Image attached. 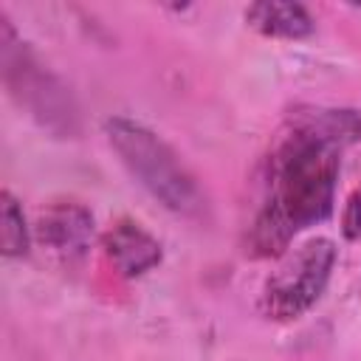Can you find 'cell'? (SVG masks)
Returning a JSON list of instances; mask_svg holds the SVG:
<instances>
[{"label":"cell","mask_w":361,"mask_h":361,"mask_svg":"<svg viewBox=\"0 0 361 361\" xmlns=\"http://www.w3.org/2000/svg\"><path fill=\"white\" fill-rule=\"evenodd\" d=\"M355 141H361V110L290 113L265 161V192L248 228V254L282 257L299 231L330 217L341 155Z\"/></svg>","instance_id":"obj_1"},{"label":"cell","mask_w":361,"mask_h":361,"mask_svg":"<svg viewBox=\"0 0 361 361\" xmlns=\"http://www.w3.org/2000/svg\"><path fill=\"white\" fill-rule=\"evenodd\" d=\"M104 135L124 169L164 209L183 217H200L206 212V195L195 172L155 130L127 116H113L104 121Z\"/></svg>","instance_id":"obj_2"},{"label":"cell","mask_w":361,"mask_h":361,"mask_svg":"<svg viewBox=\"0 0 361 361\" xmlns=\"http://www.w3.org/2000/svg\"><path fill=\"white\" fill-rule=\"evenodd\" d=\"M0 56H3V82L11 99L51 135L73 138L79 133V110L71 90L14 34L3 11H0Z\"/></svg>","instance_id":"obj_3"},{"label":"cell","mask_w":361,"mask_h":361,"mask_svg":"<svg viewBox=\"0 0 361 361\" xmlns=\"http://www.w3.org/2000/svg\"><path fill=\"white\" fill-rule=\"evenodd\" d=\"M338 259V248L327 237H310L288 251L259 293V310L271 322H293L305 316L327 290Z\"/></svg>","instance_id":"obj_4"},{"label":"cell","mask_w":361,"mask_h":361,"mask_svg":"<svg viewBox=\"0 0 361 361\" xmlns=\"http://www.w3.org/2000/svg\"><path fill=\"white\" fill-rule=\"evenodd\" d=\"M96 234L93 212L79 200H51L39 209L37 240L62 265H76L90 251Z\"/></svg>","instance_id":"obj_5"},{"label":"cell","mask_w":361,"mask_h":361,"mask_svg":"<svg viewBox=\"0 0 361 361\" xmlns=\"http://www.w3.org/2000/svg\"><path fill=\"white\" fill-rule=\"evenodd\" d=\"M102 251L107 257V262L124 276V279H135L144 276L147 271H152L164 251L161 243L141 228L135 220H116L104 234H102Z\"/></svg>","instance_id":"obj_6"},{"label":"cell","mask_w":361,"mask_h":361,"mask_svg":"<svg viewBox=\"0 0 361 361\" xmlns=\"http://www.w3.org/2000/svg\"><path fill=\"white\" fill-rule=\"evenodd\" d=\"M245 23L274 39H305L316 31V20L302 3H285V0H259L245 8Z\"/></svg>","instance_id":"obj_7"},{"label":"cell","mask_w":361,"mask_h":361,"mask_svg":"<svg viewBox=\"0 0 361 361\" xmlns=\"http://www.w3.org/2000/svg\"><path fill=\"white\" fill-rule=\"evenodd\" d=\"M0 245L6 259H23L28 257V248H31L25 214L8 189L0 192Z\"/></svg>","instance_id":"obj_8"},{"label":"cell","mask_w":361,"mask_h":361,"mask_svg":"<svg viewBox=\"0 0 361 361\" xmlns=\"http://www.w3.org/2000/svg\"><path fill=\"white\" fill-rule=\"evenodd\" d=\"M341 234L347 240H361V186L344 203V212H341Z\"/></svg>","instance_id":"obj_9"}]
</instances>
